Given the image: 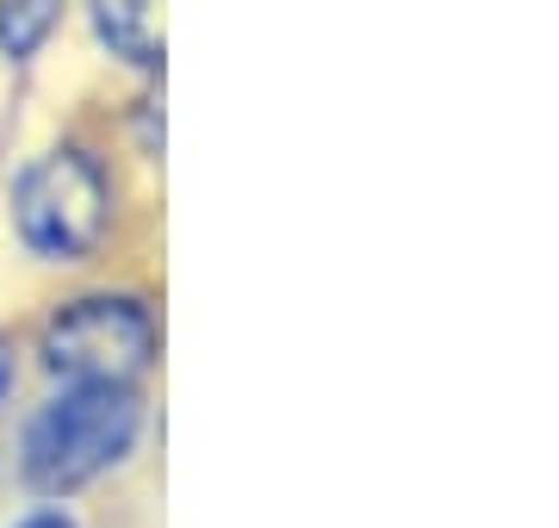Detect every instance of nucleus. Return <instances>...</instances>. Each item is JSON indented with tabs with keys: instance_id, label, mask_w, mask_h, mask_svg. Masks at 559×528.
<instances>
[{
	"instance_id": "1",
	"label": "nucleus",
	"mask_w": 559,
	"mask_h": 528,
	"mask_svg": "<svg viewBox=\"0 0 559 528\" xmlns=\"http://www.w3.org/2000/svg\"><path fill=\"white\" fill-rule=\"evenodd\" d=\"M138 429H143V405L131 386H112V380L69 386L25 423L20 442L25 485L44 491V497H69V491L94 485L100 472H112L138 447Z\"/></svg>"
},
{
	"instance_id": "2",
	"label": "nucleus",
	"mask_w": 559,
	"mask_h": 528,
	"mask_svg": "<svg viewBox=\"0 0 559 528\" xmlns=\"http://www.w3.org/2000/svg\"><path fill=\"white\" fill-rule=\"evenodd\" d=\"M112 224V181L87 149H50L13 181V230L38 262H87Z\"/></svg>"
},
{
	"instance_id": "3",
	"label": "nucleus",
	"mask_w": 559,
	"mask_h": 528,
	"mask_svg": "<svg viewBox=\"0 0 559 528\" xmlns=\"http://www.w3.org/2000/svg\"><path fill=\"white\" fill-rule=\"evenodd\" d=\"M38 355L69 386H94V380L131 386L156 361V317L131 292H87V299H69L50 311Z\"/></svg>"
},
{
	"instance_id": "4",
	"label": "nucleus",
	"mask_w": 559,
	"mask_h": 528,
	"mask_svg": "<svg viewBox=\"0 0 559 528\" xmlns=\"http://www.w3.org/2000/svg\"><path fill=\"white\" fill-rule=\"evenodd\" d=\"M94 38L131 69H162V0H87Z\"/></svg>"
},
{
	"instance_id": "5",
	"label": "nucleus",
	"mask_w": 559,
	"mask_h": 528,
	"mask_svg": "<svg viewBox=\"0 0 559 528\" xmlns=\"http://www.w3.org/2000/svg\"><path fill=\"white\" fill-rule=\"evenodd\" d=\"M62 0H0V50L7 62H32L44 50V38L57 32Z\"/></svg>"
},
{
	"instance_id": "6",
	"label": "nucleus",
	"mask_w": 559,
	"mask_h": 528,
	"mask_svg": "<svg viewBox=\"0 0 559 528\" xmlns=\"http://www.w3.org/2000/svg\"><path fill=\"white\" fill-rule=\"evenodd\" d=\"M13 528H75V516H69V509H32V516H20Z\"/></svg>"
},
{
	"instance_id": "7",
	"label": "nucleus",
	"mask_w": 559,
	"mask_h": 528,
	"mask_svg": "<svg viewBox=\"0 0 559 528\" xmlns=\"http://www.w3.org/2000/svg\"><path fill=\"white\" fill-rule=\"evenodd\" d=\"M13 373H20V367H13V343L0 336V405H7V392H13Z\"/></svg>"
}]
</instances>
